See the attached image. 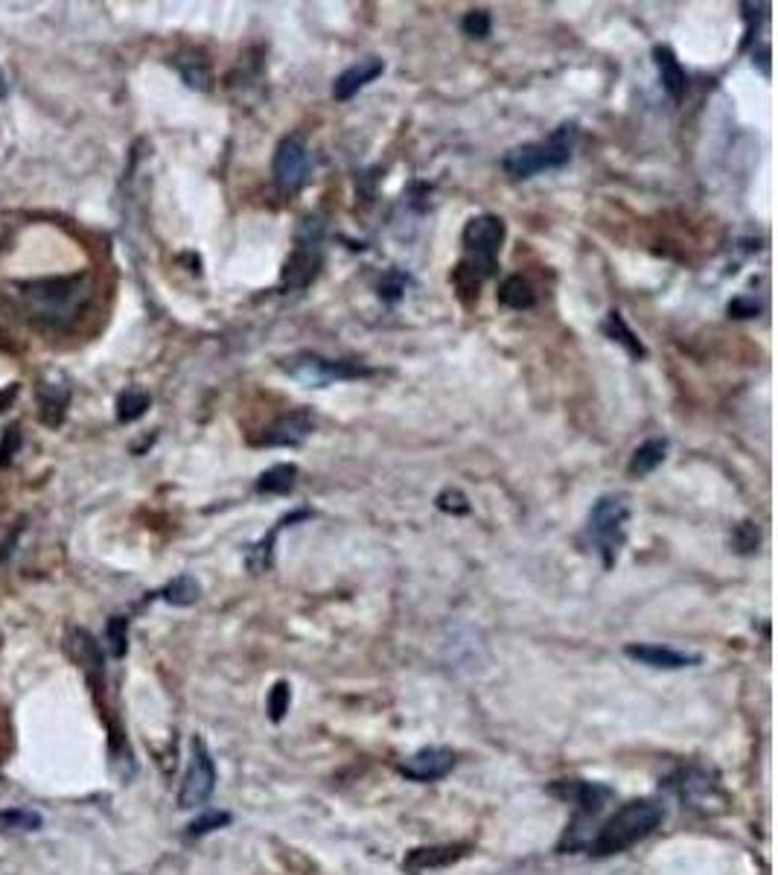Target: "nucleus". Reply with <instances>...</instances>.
Returning a JSON list of instances; mask_svg holds the SVG:
<instances>
[{"label":"nucleus","instance_id":"obj_24","mask_svg":"<svg viewBox=\"0 0 778 875\" xmlns=\"http://www.w3.org/2000/svg\"><path fill=\"white\" fill-rule=\"evenodd\" d=\"M438 508L443 514H452V517H464V514H470V500L458 488H447V491L438 493Z\"/></svg>","mask_w":778,"mask_h":875},{"label":"nucleus","instance_id":"obj_3","mask_svg":"<svg viewBox=\"0 0 778 875\" xmlns=\"http://www.w3.org/2000/svg\"><path fill=\"white\" fill-rule=\"evenodd\" d=\"M574 138H578V125L574 123H563L557 129L548 141L539 143H522L516 150H511L502 161V167L511 178H534L539 173H548V169H560L569 164L571 158V146H574Z\"/></svg>","mask_w":778,"mask_h":875},{"label":"nucleus","instance_id":"obj_34","mask_svg":"<svg viewBox=\"0 0 778 875\" xmlns=\"http://www.w3.org/2000/svg\"><path fill=\"white\" fill-rule=\"evenodd\" d=\"M0 97H7V79H3V70H0Z\"/></svg>","mask_w":778,"mask_h":875},{"label":"nucleus","instance_id":"obj_15","mask_svg":"<svg viewBox=\"0 0 778 875\" xmlns=\"http://www.w3.org/2000/svg\"><path fill=\"white\" fill-rule=\"evenodd\" d=\"M307 517H313L309 511H295V514H289V517H283L281 523L274 525L272 532L265 534L263 540L254 543V546H251V551H249V567H251V572H265V569L272 567V560H274V540H277V534H281L283 525H292V523H298V519H307Z\"/></svg>","mask_w":778,"mask_h":875},{"label":"nucleus","instance_id":"obj_26","mask_svg":"<svg viewBox=\"0 0 778 875\" xmlns=\"http://www.w3.org/2000/svg\"><path fill=\"white\" fill-rule=\"evenodd\" d=\"M228 823H231V814H228V811H208V814H201L199 820H193L190 838H201V834L216 832V829H222V825Z\"/></svg>","mask_w":778,"mask_h":875},{"label":"nucleus","instance_id":"obj_5","mask_svg":"<svg viewBox=\"0 0 778 875\" xmlns=\"http://www.w3.org/2000/svg\"><path fill=\"white\" fill-rule=\"evenodd\" d=\"M283 371L298 380L307 389H324V385L341 383V380H359V376L371 374V368L359 365V362H341V359H327L321 353H295L292 359L283 362Z\"/></svg>","mask_w":778,"mask_h":875},{"label":"nucleus","instance_id":"obj_7","mask_svg":"<svg viewBox=\"0 0 778 875\" xmlns=\"http://www.w3.org/2000/svg\"><path fill=\"white\" fill-rule=\"evenodd\" d=\"M216 791V762L210 756L208 744L201 742L199 735L190 744V765L184 774L182 791H178V806L182 809H196L213 797Z\"/></svg>","mask_w":778,"mask_h":875},{"label":"nucleus","instance_id":"obj_31","mask_svg":"<svg viewBox=\"0 0 778 875\" xmlns=\"http://www.w3.org/2000/svg\"><path fill=\"white\" fill-rule=\"evenodd\" d=\"M125 631H129V622L123 616L111 619L108 625V639H111V654L114 657H123L125 654Z\"/></svg>","mask_w":778,"mask_h":875},{"label":"nucleus","instance_id":"obj_10","mask_svg":"<svg viewBox=\"0 0 778 875\" xmlns=\"http://www.w3.org/2000/svg\"><path fill=\"white\" fill-rule=\"evenodd\" d=\"M456 767V753L449 747H423L399 765V774L412 783H435Z\"/></svg>","mask_w":778,"mask_h":875},{"label":"nucleus","instance_id":"obj_25","mask_svg":"<svg viewBox=\"0 0 778 875\" xmlns=\"http://www.w3.org/2000/svg\"><path fill=\"white\" fill-rule=\"evenodd\" d=\"M178 70H182V76L187 79V85L190 88H199V91H205L210 83V70L208 65H205V58H190V65H182L178 62Z\"/></svg>","mask_w":778,"mask_h":875},{"label":"nucleus","instance_id":"obj_17","mask_svg":"<svg viewBox=\"0 0 778 875\" xmlns=\"http://www.w3.org/2000/svg\"><path fill=\"white\" fill-rule=\"evenodd\" d=\"M601 330H604L606 339H613L615 344H622L624 350H627V357L633 359H645L647 357V348L642 342H638V336L629 330V325L624 321V316L618 313V309H613L610 316L604 318V325H601Z\"/></svg>","mask_w":778,"mask_h":875},{"label":"nucleus","instance_id":"obj_28","mask_svg":"<svg viewBox=\"0 0 778 875\" xmlns=\"http://www.w3.org/2000/svg\"><path fill=\"white\" fill-rule=\"evenodd\" d=\"M406 286H408V277L403 275V272H388V275L380 281V298L388 300V304H394L397 298H403Z\"/></svg>","mask_w":778,"mask_h":875},{"label":"nucleus","instance_id":"obj_1","mask_svg":"<svg viewBox=\"0 0 778 875\" xmlns=\"http://www.w3.org/2000/svg\"><path fill=\"white\" fill-rule=\"evenodd\" d=\"M662 823V809L654 800H633L615 811L606 820L592 841L587 843L589 855L595 858H610L618 852H627L638 841H645L647 834L654 832L656 825Z\"/></svg>","mask_w":778,"mask_h":875},{"label":"nucleus","instance_id":"obj_33","mask_svg":"<svg viewBox=\"0 0 778 875\" xmlns=\"http://www.w3.org/2000/svg\"><path fill=\"white\" fill-rule=\"evenodd\" d=\"M15 444H18V429H7V447L0 450V456H3V464H9V459H12V452H15Z\"/></svg>","mask_w":778,"mask_h":875},{"label":"nucleus","instance_id":"obj_22","mask_svg":"<svg viewBox=\"0 0 778 875\" xmlns=\"http://www.w3.org/2000/svg\"><path fill=\"white\" fill-rule=\"evenodd\" d=\"M146 408H150V394L143 392V389H125L120 394V401H117V420L120 424H132V420L146 415Z\"/></svg>","mask_w":778,"mask_h":875},{"label":"nucleus","instance_id":"obj_30","mask_svg":"<svg viewBox=\"0 0 778 875\" xmlns=\"http://www.w3.org/2000/svg\"><path fill=\"white\" fill-rule=\"evenodd\" d=\"M0 825H7V829H39L42 825V817L33 814V811H7V814H0Z\"/></svg>","mask_w":778,"mask_h":875},{"label":"nucleus","instance_id":"obj_29","mask_svg":"<svg viewBox=\"0 0 778 875\" xmlns=\"http://www.w3.org/2000/svg\"><path fill=\"white\" fill-rule=\"evenodd\" d=\"M758 528H755V523H741L735 528V534H732V543H735V549L741 551V555H749V551L758 546Z\"/></svg>","mask_w":778,"mask_h":875},{"label":"nucleus","instance_id":"obj_20","mask_svg":"<svg viewBox=\"0 0 778 875\" xmlns=\"http://www.w3.org/2000/svg\"><path fill=\"white\" fill-rule=\"evenodd\" d=\"M298 479L295 464H274L257 479V493H289Z\"/></svg>","mask_w":778,"mask_h":875},{"label":"nucleus","instance_id":"obj_4","mask_svg":"<svg viewBox=\"0 0 778 875\" xmlns=\"http://www.w3.org/2000/svg\"><path fill=\"white\" fill-rule=\"evenodd\" d=\"M627 519H629L627 500H624V496H615V493L601 496V500L592 505V511H589L587 532L589 537H592V543H595V549L601 551L606 569L618 560V551H622L624 537H627V534H624Z\"/></svg>","mask_w":778,"mask_h":875},{"label":"nucleus","instance_id":"obj_14","mask_svg":"<svg viewBox=\"0 0 778 875\" xmlns=\"http://www.w3.org/2000/svg\"><path fill=\"white\" fill-rule=\"evenodd\" d=\"M654 62H656V70H659V79H662V88L665 94L671 97V100H682V94H686L688 88V76L686 70H682V65H679V58L673 56L671 47H654Z\"/></svg>","mask_w":778,"mask_h":875},{"label":"nucleus","instance_id":"obj_12","mask_svg":"<svg viewBox=\"0 0 778 875\" xmlns=\"http://www.w3.org/2000/svg\"><path fill=\"white\" fill-rule=\"evenodd\" d=\"M624 654H627L629 659L642 663V666L665 668V671H677V668H688L700 663L697 654H682V650H673L668 648V645H627Z\"/></svg>","mask_w":778,"mask_h":875},{"label":"nucleus","instance_id":"obj_27","mask_svg":"<svg viewBox=\"0 0 778 875\" xmlns=\"http://www.w3.org/2000/svg\"><path fill=\"white\" fill-rule=\"evenodd\" d=\"M490 26H493V21H490L487 9H470L464 15V33L472 39H487Z\"/></svg>","mask_w":778,"mask_h":875},{"label":"nucleus","instance_id":"obj_6","mask_svg":"<svg viewBox=\"0 0 778 875\" xmlns=\"http://www.w3.org/2000/svg\"><path fill=\"white\" fill-rule=\"evenodd\" d=\"M318 272H321V222L307 219V226L298 237V245L283 263L281 286L283 289H304L318 277Z\"/></svg>","mask_w":778,"mask_h":875},{"label":"nucleus","instance_id":"obj_2","mask_svg":"<svg viewBox=\"0 0 778 875\" xmlns=\"http://www.w3.org/2000/svg\"><path fill=\"white\" fill-rule=\"evenodd\" d=\"M26 307L47 325H65L83 309L88 300V281L85 277H51L21 286Z\"/></svg>","mask_w":778,"mask_h":875},{"label":"nucleus","instance_id":"obj_11","mask_svg":"<svg viewBox=\"0 0 778 875\" xmlns=\"http://www.w3.org/2000/svg\"><path fill=\"white\" fill-rule=\"evenodd\" d=\"M382 74H385V62H382L380 56L359 58V62H353V65L344 67V70L336 76V83H332V97L341 102L350 100V97H357V94L362 91L364 85H371L373 79H380Z\"/></svg>","mask_w":778,"mask_h":875},{"label":"nucleus","instance_id":"obj_32","mask_svg":"<svg viewBox=\"0 0 778 875\" xmlns=\"http://www.w3.org/2000/svg\"><path fill=\"white\" fill-rule=\"evenodd\" d=\"M758 304H755V300H749V298H735L732 300V304H728V316H735V318H755L758 316Z\"/></svg>","mask_w":778,"mask_h":875},{"label":"nucleus","instance_id":"obj_23","mask_svg":"<svg viewBox=\"0 0 778 875\" xmlns=\"http://www.w3.org/2000/svg\"><path fill=\"white\" fill-rule=\"evenodd\" d=\"M289 703H292V686L286 683V680H277L272 694H269V718H272L274 724H281L283 718H286Z\"/></svg>","mask_w":778,"mask_h":875},{"label":"nucleus","instance_id":"obj_18","mask_svg":"<svg viewBox=\"0 0 778 875\" xmlns=\"http://www.w3.org/2000/svg\"><path fill=\"white\" fill-rule=\"evenodd\" d=\"M498 304H505V307L522 313V309H530L537 304V292H534V286L522 275H511L498 286Z\"/></svg>","mask_w":778,"mask_h":875},{"label":"nucleus","instance_id":"obj_16","mask_svg":"<svg viewBox=\"0 0 778 875\" xmlns=\"http://www.w3.org/2000/svg\"><path fill=\"white\" fill-rule=\"evenodd\" d=\"M665 456H668V441H665V438H650V441H645L636 452H633V459H629L627 464V473L633 475V479H645V475H650L656 467L662 464Z\"/></svg>","mask_w":778,"mask_h":875},{"label":"nucleus","instance_id":"obj_13","mask_svg":"<svg viewBox=\"0 0 778 875\" xmlns=\"http://www.w3.org/2000/svg\"><path fill=\"white\" fill-rule=\"evenodd\" d=\"M467 855V846H420L412 850L403 861L408 873H429V869H443L456 864Z\"/></svg>","mask_w":778,"mask_h":875},{"label":"nucleus","instance_id":"obj_19","mask_svg":"<svg viewBox=\"0 0 778 875\" xmlns=\"http://www.w3.org/2000/svg\"><path fill=\"white\" fill-rule=\"evenodd\" d=\"M70 403V385L67 383H44L42 385V417L51 426L62 424L65 408Z\"/></svg>","mask_w":778,"mask_h":875},{"label":"nucleus","instance_id":"obj_9","mask_svg":"<svg viewBox=\"0 0 778 875\" xmlns=\"http://www.w3.org/2000/svg\"><path fill=\"white\" fill-rule=\"evenodd\" d=\"M313 433L315 417L309 415L307 408H295V412H286V415L265 426L257 444L260 447H300Z\"/></svg>","mask_w":778,"mask_h":875},{"label":"nucleus","instance_id":"obj_21","mask_svg":"<svg viewBox=\"0 0 778 875\" xmlns=\"http://www.w3.org/2000/svg\"><path fill=\"white\" fill-rule=\"evenodd\" d=\"M161 595H164V601L175 604V608H190V604H196V601H199L201 587L193 576H178L166 583Z\"/></svg>","mask_w":778,"mask_h":875},{"label":"nucleus","instance_id":"obj_8","mask_svg":"<svg viewBox=\"0 0 778 875\" xmlns=\"http://www.w3.org/2000/svg\"><path fill=\"white\" fill-rule=\"evenodd\" d=\"M309 178V150L298 134L283 138L277 152H274V184L283 196H295L304 190Z\"/></svg>","mask_w":778,"mask_h":875}]
</instances>
